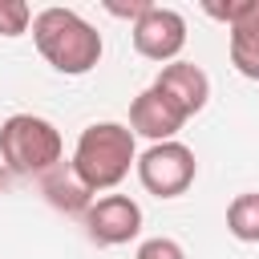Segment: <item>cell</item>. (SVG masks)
I'll return each mask as SVG.
<instances>
[{"label":"cell","mask_w":259,"mask_h":259,"mask_svg":"<svg viewBox=\"0 0 259 259\" xmlns=\"http://www.w3.org/2000/svg\"><path fill=\"white\" fill-rule=\"evenodd\" d=\"M150 8V0H130V4H117V0H105V12L113 16H125V20H138L142 12Z\"/></svg>","instance_id":"5bb4252c"},{"label":"cell","mask_w":259,"mask_h":259,"mask_svg":"<svg viewBox=\"0 0 259 259\" xmlns=\"http://www.w3.org/2000/svg\"><path fill=\"white\" fill-rule=\"evenodd\" d=\"M186 125V117L150 85V89H142L138 97H134V105H130V134H142V138H150V146L154 142H174V134Z\"/></svg>","instance_id":"ba28073f"},{"label":"cell","mask_w":259,"mask_h":259,"mask_svg":"<svg viewBox=\"0 0 259 259\" xmlns=\"http://www.w3.org/2000/svg\"><path fill=\"white\" fill-rule=\"evenodd\" d=\"M130 36H134V49L146 57V61H174L182 49H186V20H182V12H174V8H162V4H150L138 20H134V28H130Z\"/></svg>","instance_id":"5b68a950"},{"label":"cell","mask_w":259,"mask_h":259,"mask_svg":"<svg viewBox=\"0 0 259 259\" xmlns=\"http://www.w3.org/2000/svg\"><path fill=\"white\" fill-rule=\"evenodd\" d=\"M32 24V8L24 0H0V36H20Z\"/></svg>","instance_id":"7c38bea8"},{"label":"cell","mask_w":259,"mask_h":259,"mask_svg":"<svg viewBox=\"0 0 259 259\" xmlns=\"http://www.w3.org/2000/svg\"><path fill=\"white\" fill-rule=\"evenodd\" d=\"M40 182H45V198H49L57 210H65V214H85L89 202H93V190H89V186L73 174V166H65V162L53 166Z\"/></svg>","instance_id":"30bf717a"},{"label":"cell","mask_w":259,"mask_h":259,"mask_svg":"<svg viewBox=\"0 0 259 259\" xmlns=\"http://www.w3.org/2000/svg\"><path fill=\"white\" fill-rule=\"evenodd\" d=\"M138 231H142V206L130 194H105L85 210V235L101 247H121L138 239Z\"/></svg>","instance_id":"8992f818"},{"label":"cell","mask_w":259,"mask_h":259,"mask_svg":"<svg viewBox=\"0 0 259 259\" xmlns=\"http://www.w3.org/2000/svg\"><path fill=\"white\" fill-rule=\"evenodd\" d=\"M231 65L247 81H259V0H247L243 16L231 24Z\"/></svg>","instance_id":"9c48e42d"},{"label":"cell","mask_w":259,"mask_h":259,"mask_svg":"<svg viewBox=\"0 0 259 259\" xmlns=\"http://www.w3.org/2000/svg\"><path fill=\"white\" fill-rule=\"evenodd\" d=\"M32 40H36V53L57 73H69V77H81L101 61V32L73 8H57V4L40 8L32 16Z\"/></svg>","instance_id":"6da1fadb"},{"label":"cell","mask_w":259,"mask_h":259,"mask_svg":"<svg viewBox=\"0 0 259 259\" xmlns=\"http://www.w3.org/2000/svg\"><path fill=\"white\" fill-rule=\"evenodd\" d=\"M154 89L182 113V117H194L206 101H210V77L190 65V61H170L162 65V73L154 77Z\"/></svg>","instance_id":"52a82bcc"},{"label":"cell","mask_w":259,"mask_h":259,"mask_svg":"<svg viewBox=\"0 0 259 259\" xmlns=\"http://www.w3.org/2000/svg\"><path fill=\"white\" fill-rule=\"evenodd\" d=\"M138 182L158 194V198H178L190 190L194 174H198V162H194V150L182 146V142H154L138 162Z\"/></svg>","instance_id":"277c9868"},{"label":"cell","mask_w":259,"mask_h":259,"mask_svg":"<svg viewBox=\"0 0 259 259\" xmlns=\"http://www.w3.org/2000/svg\"><path fill=\"white\" fill-rule=\"evenodd\" d=\"M227 231L239 243H259V190H243L227 206Z\"/></svg>","instance_id":"8fae6325"},{"label":"cell","mask_w":259,"mask_h":259,"mask_svg":"<svg viewBox=\"0 0 259 259\" xmlns=\"http://www.w3.org/2000/svg\"><path fill=\"white\" fill-rule=\"evenodd\" d=\"M65 142L61 130L49 117L36 113H12L0 121V166L24 178H45L53 166H61Z\"/></svg>","instance_id":"3957f363"},{"label":"cell","mask_w":259,"mask_h":259,"mask_svg":"<svg viewBox=\"0 0 259 259\" xmlns=\"http://www.w3.org/2000/svg\"><path fill=\"white\" fill-rule=\"evenodd\" d=\"M134 162H138V146H134L130 125H121V121H93V125L81 130L69 166L97 194V190H113L130 174Z\"/></svg>","instance_id":"7a4b0ae2"},{"label":"cell","mask_w":259,"mask_h":259,"mask_svg":"<svg viewBox=\"0 0 259 259\" xmlns=\"http://www.w3.org/2000/svg\"><path fill=\"white\" fill-rule=\"evenodd\" d=\"M0 182H4V166H0Z\"/></svg>","instance_id":"9a60e30c"},{"label":"cell","mask_w":259,"mask_h":259,"mask_svg":"<svg viewBox=\"0 0 259 259\" xmlns=\"http://www.w3.org/2000/svg\"><path fill=\"white\" fill-rule=\"evenodd\" d=\"M134 259H186V251H182V243H174V239L158 235V239H146V243L138 247V255H134Z\"/></svg>","instance_id":"4fadbf2b"}]
</instances>
